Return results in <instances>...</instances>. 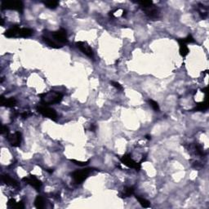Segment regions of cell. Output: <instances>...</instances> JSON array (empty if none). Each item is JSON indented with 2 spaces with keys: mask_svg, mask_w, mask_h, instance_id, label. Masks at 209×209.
I'll return each instance as SVG.
<instances>
[{
  "mask_svg": "<svg viewBox=\"0 0 209 209\" xmlns=\"http://www.w3.org/2000/svg\"><path fill=\"white\" fill-rule=\"evenodd\" d=\"M96 129V126H95L94 124H92L91 127H90V131L91 132H95Z\"/></svg>",
  "mask_w": 209,
  "mask_h": 209,
  "instance_id": "cell-29",
  "label": "cell"
},
{
  "mask_svg": "<svg viewBox=\"0 0 209 209\" xmlns=\"http://www.w3.org/2000/svg\"><path fill=\"white\" fill-rule=\"evenodd\" d=\"M136 198L138 200L139 203L141 205V207H146H146H149L150 206V203L147 199H146V198H142L141 196H136Z\"/></svg>",
  "mask_w": 209,
  "mask_h": 209,
  "instance_id": "cell-20",
  "label": "cell"
},
{
  "mask_svg": "<svg viewBox=\"0 0 209 209\" xmlns=\"http://www.w3.org/2000/svg\"><path fill=\"white\" fill-rule=\"evenodd\" d=\"M146 138L147 139V140H151V136H149V135H146Z\"/></svg>",
  "mask_w": 209,
  "mask_h": 209,
  "instance_id": "cell-33",
  "label": "cell"
},
{
  "mask_svg": "<svg viewBox=\"0 0 209 209\" xmlns=\"http://www.w3.org/2000/svg\"><path fill=\"white\" fill-rule=\"evenodd\" d=\"M177 42L179 43V52L180 55L182 57H186L187 55L189 54V48L186 46V44L182 41V39H177Z\"/></svg>",
  "mask_w": 209,
  "mask_h": 209,
  "instance_id": "cell-14",
  "label": "cell"
},
{
  "mask_svg": "<svg viewBox=\"0 0 209 209\" xmlns=\"http://www.w3.org/2000/svg\"><path fill=\"white\" fill-rule=\"evenodd\" d=\"M135 188L133 186H129V187H125L124 188V191H123V197H131V196L134 194Z\"/></svg>",
  "mask_w": 209,
  "mask_h": 209,
  "instance_id": "cell-21",
  "label": "cell"
},
{
  "mask_svg": "<svg viewBox=\"0 0 209 209\" xmlns=\"http://www.w3.org/2000/svg\"><path fill=\"white\" fill-rule=\"evenodd\" d=\"M58 4H59V2H57V1H46V2H44V5L48 8H50V9L57 8Z\"/></svg>",
  "mask_w": 209,
  "mask_h": 209,
  "instance_id": "cell-22",
  "label": "cell"
},
{
  "mask_svg": "<svg viewBox=\"0 0 209 209\" xmlns=\"http://www.w3.org/2000/svg\"><path fill=\"white\" fill-rule=\"evenodd\" d=\"M34 205H35V207L38 209H42L44 207V200L42 196H37L34 200Z\"/></svg>",
  "mask_w": 209,
  "mask_h": 209,
  "instance_id": "cell-18",
  "label": "cell"
},
{
  "mask_svg": "<svg viewBox=\"0 0 209 209\" xmlns=\"http://www.w3.org/2000/svg\"><path fill=\"white\" fill-rule=\"evenodd\" d=\"M110 84H111L113 87H114L115 88L118 89V90H121V91H122V90H123V86H122V85H121L119 83L114 82V81H111V82H110Z\"/></svg>",
  "mask_w": 209,
  "mask_h": 209,
  "instance_id": "cell-26",
  "label": "cell"
},
{
  "mask_svg": "<svg viewBox=\"0 0 209 209\" xmlns=\"http://www.w3.org/2000/svg\"><path fill=\"white\" fill-rule=\"evenodd\" d=\"M182 39V41L184 42L186 44H187V43H194V39L193 37H192V35H190V34H189L186 38H185V39Z\"/></svg>",
  "mask_w": 209,
  "mask_h": 209,
  "instance_id": "cell-25",
  "label": "cell"
},
{
  "mask_svg": "<svg viewBox=\"0 0 209 209\" xmlns=\"http://www.w3.org/2000/svg\"><path fill=\"white\" fill-rule=\"evenodd\" d=\"M34 31L30 29H28V28H21V30L19 31V37L21 38H29L33 34Z\"/></svg>",
  "mask_w": 209,
  "mask_h": 209,
  "instance_id": "cell-17",
  "label": "cell"
},
{
  "mask_svg": "<svg viewBox=\"0 0 209 209\" xmlns=\"http://www.w3.org/2000/svg\"><path fill=\"white\" fill-rule=\"evenodd\" d=\"M2 181L4 182L5 184L7 185V186H12V187H14V188H18L19 187L18 182L16 181V180H14L11 177H10L8 175H2Z\"/></svg>",
  "mask_w": 209,
  "mask_h": 209,
  "instance_id": "cell-12",
  "label": "cell"
},
{
  "mask_svg": "<svg viewBox=\"0 0 209 209\" xmlns=\"http://www.w3.org/2000/svg\"><path fill=\"white\" fill-rule=\"evenodd\" d=\"M142 10H143L145 12H146V16H148L150 18L155 19L158 18L159 16V10L155 6H154V4L150 5V6H147V7H141Z\"/></svg>",
  "mask_w": 209,
  "mask_h": 209,
  "instance_id": "cell-10",
  "label": "cell"
},
{
  "mask_svg": "<svg viewBox=\"0 0 209 209\" xmlns=\"http://www.w3.org/2000/svg\"><path fill=\"white\" fill-rule=\"evenodd\" d=\"M46 171H47V172H48V173H52L53 172H54V170H53V169H48V170H46Z\"/></svg>",
  "mask_w": 209,
  "mask_h": 209,
  "instance_id": "cell-32",
  "label": "cell"
},
{
  "mask_svg": "<svg viewBox=\"0 0 209 209\" xmlns=\"http://www.w3.org/2000/svg\"><path fill=\"white\" fill-rule=\"evenodd\" d=\"M120 161L122 164H123L125 166L129 168H134L136 171H140L141 168V164L140 163H136L130 155H124L120 159Z\"/></svg>",
  "mask_w": 209,
  "mask_h": 209,
  "instance_id": "cell-6",
  "label": "cell"
},
{
  "mask_svg": "<svg viewBox=\"0 0 209 209\" xmlns=\"http://www.w3.org/2000/svg\"><path fill=\"white\" fill-rule=\"evenodd\" d=\"M20 30H21V28L19 25H12V27L8 29L5 32L4 35L7 38H18Z\"/></svg>",
  "mask_w": 209,
  "mask_h": 209,
  "instance_id": "cell-11",
  "label": "cell"
},
{
  "mask_svg": "<svg viewBox=\"0 0 209 209\" xmlns=\"http://www.w3.org/2000/svg\"><path fill=\"white\" fill-rule=\"evenodd\" d=\"M70 161L72 162V163H74V164H75V165H78V166L79 167H84V166H87V164H89V163H90V160H87V161H78V160H76V159H70Z\"/></svg>",
  "mask_w": 209,
  "mask_h": 209,
  "instance_id": "cell-23",
  "label": "cell"
},
{
  "mask_svg": "<svg viewBox=\"0 0 209 209\" xmlns=\"http://www.w3.org/2000/svg\"><path fill=\"white\" fill-rule=\"evenodd\" d=\"M7 141H9L11 146L13 147H18L21 143V133L20 132H16L13 134H9L7 136Z\"/></svg>",
  "mask_w": 209,
  "mask_h": 209,
  "instance_id": "cell-8",
  "label": "cell"
},
{
  "mask_svg": "<svg viewBox=\"0 0 209 209\" xmlns=\"http://www.w3.org/2000/svg\"><path fill=\"white\" fill-rule=\"evenodd\" d=\"M149 103H150V106L152 107L154 110H155V111H159V104H158V102H156V101H155V100H149Z\"/></svg>",
  "mask_w": 209,
  "mask_h": 209,
  "instance_id": "cell-24",
  "label": "cell"
},
{
  "mask_svg": "<svg viewBox=\"0 0 209 209\" xmlns=\"http://www.w3.org/2000/svg\"><path fill=\"white\" fill-rule=\"evenodd\" d=\"M1 133H2V135L6 134L7 135V136L9 135V129H8V127H7V126H2V131H1Z\"/></svg>",
  "mask_w": 209,
  "mask_h": 209,
  "instance_id": "cell-27",
  "label": "cell"
},
{
  "mask_svg": "<svg viewBox=\"0 0 209 209\" xmlns=\"http://www.w3.org/2000/svg\"><path fill=\"white\" fill-rule=\"evenodd\" d=\"M43 41L45 42V43H47L49 47H51V48H60L62 47L61 44L57 43V42H55L54 40L52 39V38H50V37L48 36V35H46V34H44V35L43 36Z\"/></svg>",
  "mask_w": 209,
  "mask_h": 209,
  "instance_id": "cell-16",
  "label": "cell"
},
{
  "mask_svg": "<svg viewBox=\"0 0 209 209\" xmlns=\"http://www.w3.org/2000/svg\"><path fill=\"white\" fill-rule=\"evenodd\" d=\"M46 35H47V34H46ZM50 36L52 37V38L54 39L53 40H54L55 42H57V43L65 44V43H68L66 30H64V29H60V30H57V31L51 32Z\"/></svg>",
  "mask_w": 209,
  "mask_h": 209,
  "instance_id": "cell-5",
  "label": "cell"
},
{
  "mask_svg": "<svg viewBox=\"0 0 209 209\" xmlns=\"http://www.w3.org/2000/svg\"><path fill=\"white\" fill-rule=\"evenodd\" d=\"M92 168H85L82 170H76L71 173V177L76 184H81L87 178L89 173L92 172Z\"/></svg>",
  "mask_w": 209,
  "mask_h": 209,
  "instance_id": "cell-3",
  "label": "cell"
},
{
  "mask_svg": "<svg viewBox=\"0 0 209 209\" xmlns=\"http://www.w3.org/2000/svg\"><path fill=\"white\" fill-rule=\"evenodd\" d=\"M1 8L8 10H15L19 12H22L24 5L21 1H2L1 3Z\"/></svg>",
  "mask_w": 209,
  "mask_h": 209,
  "instance_id": "cell-4",
  "label": "cell"
},
{
  "mask_svg": "<svg viewBox=\"0 0 209 209\" xmlns=\"http://www.w3.org/2000/svg\"><path fill=\"white\" fill-rule=\"evenodd\" d=\"M5 100H6V98H5L3 96H0V103H1V105H2V106L3 105V104H4Z\"/></svg>",
  "mask_w": 209,
  "mask_h": 209,
  "instance_id": "cell-28",
  "label": "cell"
},
{
  "mask_svg": "<svg viewBox=\"0 0 209 209\" xmlns=\"http://www.w3.org/2000/svg\"><path fill=\"white\" fill-rule=\"evenodd\" d=\"M7 207L8 208H16V209H23L25 207L24 203L22 201L16 203L14 198H10L7 202Z\"/></svg>",
  "mask_w": 209,
  "mask_h": 209,
  "instance_id": "cell-15",
  "label": "cell"
},
{
  "mask_svg": "<svg viewBox=\"0 0 209 209\" xmlns=\"http://www.w3.org/2000/svg\"><path fill=\"white\" fill-rule=\"evenodd\" d=\"M16 105V99L13 97H11V98H8V99H6L4 104H3L2 106L7 107V108H11V107L15 106Z\"/></svg>",
  "mask_w": 209,
  "mask_h": 209,
  "instance_id": "cell-19",
  "label": "cell"
},
{
  "mask_svg": "<svg viewBox=\"0 0 209 209\" xmlns=\"http://www.w3.org/2000/svg\"><path fill=\"white\" fill-rule=\"evenodd\" d=\"M208 109V102H207V94H205L204 101L199 102L197 104L195 108L192 109V111H203Z\"/></svg>",
  "mask_w": 209,
  "mask_h": 209,
  "instance_id": "cell-13",
  "label": "cell"
},
{
  "mask_svg": "<svg viewBox=\"0 0 209 209\" xmlns=\"http://www.w3.org/2000/svg\"><path fill=\"white\" fill-rule=\"evenodd\" d=\"M201 91H202V92H203V93L207 94V87H204V88H203Z\"/></svg>",
  "mask_w": 209,
  "mask_h": 209,
  "instance_id": "cell-30",
  "label": "cell"
},
{
  "mask_svg": "<svg viewBox=\"0 0 209 209\" xmlns=\"http://www.w3.org/2000/svg\"><path fill=\"white\" fill-rule=\"evenodd\" d=\"M39 96L41 98V104L45 105H50L57 104L62 100L63 94L56 91H49L48 92L39 94Z\"/></svg>",
  "mask_w": 209,
  "mask_h": 209,
  "instance_id": "cell-1",
  "label": "cell"
},
{
  "mask_svg": "<svg viewBox=\"0 0 209 209\" xmlns=\"http://www.w3.org/2000/svg\"><path fill=\"white\" fill-rule=\"evenodd\" d=\"M76 46L77 48L79 49L80 51H82L83 53L87 56V57L92 58L93 57V51L91 48V47L89 46V44L87 42H77L76 43Z\"/></svg>",
  "mask_w": 209,
  "mask_h": 209,
  "instance_id": "cell-7",
  "label": "cell"
},
{
  "mask_svg": "<svg viewBox=\"0 0 209 209\" xmlns=\"http://www.w3.org/2000/svg\"><path fill=\"white\" fill-rule=\"evenodd\" d=\"M23 181H25L26 184L30 185L32 187H34L36 190L39 191L42 187V182L39 179H37L34 176H30L27 177L22 178Z\"/></svg>",
  "mask_w": 209,
  "mask_h": 209,
  "instance_id": "cell-9",
  "label": "cell"
},
{
  "mask_svg": "<svg viewBox=\"0 0 209 209\" xmlns=\"http://www.w3.org/2000/svg\"><path fill=\"white\" fill-rule=\"evenodd\" d=\"M21 116H22L23 118H26L28 117V114L25 112V113H23V114H21Z\"/></svg>",
  "mask_w": 209,
  "mask_h": 209,
  "instance_id": "cell-31",
  "label": "cell"
},
{
  "mask_svg": "<svg viewBox=\"0 0 209 209\" xmlns=\"http://www.w3.org/2000/svg\"><path fill=\"white\" fill-rule=\"evenodd\" d=\"M36 109L37 111L39 112V114H41L43 116H44V117H47V118H50V119L53 121L57 120V112L55 111V109L48 107V105L40 104L37 106Z\"/></svg>",
  "mask_w": 209,
  "mask_h": 209,
  "instance_id": "cell-2",
  "label": "cell"
}]
</instances>
